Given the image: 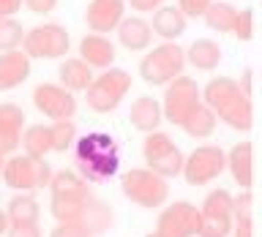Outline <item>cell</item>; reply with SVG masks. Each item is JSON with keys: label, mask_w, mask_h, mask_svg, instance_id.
Here are the masks:
<instances>
[{"label": "cell", "mask_w": 262, "mask_h": 237, "mask_svg": "<svg viewBox=\"0 0 262 237\" xmlns=\"http://www.w3.org/2000/svg\"><path fill=\"white\" fill-rule=\"evenodd\" d=\"M8 226H11V224H8V216H6V210H0V237H3V234L8 232Z\"/></svg>", "instance_id": "cell-42"}, {"label": "cell", "mask_w": 262, "mask_h": 237, "mask_svg": "<svg viewBox=\"0 0 262 237\" xmlns=\"http://www.w3.org/2000/svg\"><path fill=\"white\" fill-rule=\"evenodd\" d=\"M241 87L246 90V93L251 96V68H246L243 71V79H241Z\"/></svg>", "instance_id": "cell-41"}, {"label": "cell", "mask_w": 262, "mask_h": 237, "mask_svg": "<svg viewBox=\"0 0 262 237\" xmlns=\"http://www.w3.org/2000/svg\"><path fill=\"white\" fill-rule=\"evenodd\" d=\"M52 167L47 163V158H33L28 153H14L11 158H6V169H3V180L8 188L19 194L36 191V188H49L52 183Z\"/></svg>", "instance_id": "cell-7"}, {"label": "cell", "mask_w": 262, "mask_h": 237, "mask_svg": "<svg viewBox=\"0 0 262 237\" xmlns=\"http://www.w3.org/2000/svg\"><path fill=\"white\" fill-rule=\"evenodd\" d=\"M6 237H44L38 224H30V226H8Z\"/></svg>", "instance_id": "cell-36"}, {"label": "cell", "mask_w": 262, "mask_h": 237, "mask_svg": "<svg viewBox=\"0 0 262 237\" xmlns=\"http://www.w3.org/2000/svg\"><path fill=\"white\" fill-rule=\"evenodd\" d=\"M3 169H6V155L0 153V175H3Z\"/></svg>", "instance_id": "cell-43"}, {"label": "cell", "mask_w": 262, "mask_h": 237, "mask_svg": "<svg viewBox=\"0 0 262 237\" xmlns=\"http://www.w3.org/2000/svg\"><path fill=\"white\" fill-rule=\"evenodd\" d=\"M112 224H115L112 207L104 199H96V196L82 207V212L77 216V221H74V226H77L85 237H101L112 229Z\"/></svg>", "instance_id": "cell-15"}, {"label": "cell", "mask_w": 262, "mask_h": 237, "mask_svg": "<svg viewBox=\"0 0 262 237\" xmlns=\"http://www.w3.org/2000/svg\"><path fill=\"white\" fill-rule=\"evenodd\" d=\"M235 16H237V8L232 3H227V0H213L202 19L210 30H216V33H232Z\"/></svg>", "instance_id": "cell-28"}, {"label": "cell", "mask_w": 262, "mask_h": 237, "mask_svg": "<svg viewBox=\"0 0 262 237\" xmlns=\"http://www.w3.org/2000/svg\"><path fill=\"white\" fill-rule=\"evenodd\" d=\"M145 237H164V234H159V232H150V234H145Z\"/></svg>", "instance_id": "cell-44"}, {"label": "cell", "mask_w": 262, "mask_h": 237, "mask_svg": "<svg viewBox=\"0 0 262 237\" xmlns=\"http://www.w3.org/2000/svg\"><path fill=\"white\" fill-rule=\"evenodd\" d=\"M232 33L241 41H251V36H254V11H251V8H237Z\"/></svg>", "instance_id": "cell-33"}, {"label": "cell", "mask_w": 262, "mask_h": 237, "mask_svg": "<svg viewBox=\"0 0 262 237\" xmlns=\"http://www.w3.org/2000/svg\"><path fill=\"white\" fill-rule=\"evenodd\" d=\"M126 3L131 6V11H156V8L167 6V0H126Z\"/></svg>", "instance_id": "cell-37"}, {"label": "cell", "mask_w": 262, "mask_h": 237, "mask_svg": "<svg viewBox=\"0 0 262 237\" xmlns=\"http://www.w3.org/2000/svg\"><path fill=\"white\" fill-rule=\"evenodd\" d=\"M128 120L131 126L142 134H153L159 131V126L164 123V109H161V101L153 96H139L128 109Z\"/></svg>", "instance_id": "cell-21"}, {"label": "cell", "mask_w": 262, "mask_h": 237, "mask_svg": "<svg viewBox=\"0 0 262 237\" xmlns=\"http://www.w3.org/2000/svg\"><path fill=\"white\" fill-rule=\"evenodd\" d=\"M126 0H90L85 8V22L90 33H112L126 19Z\"/></svg>", "instance_id": "cell-14"}, {"label": "cell", "mask_w": 262, "mask_h": 237, "mask_svg": "<svg viewBox=\"0 0 262 237\" xmlns=\"http://www.w3.org/2000/svg\"><path fill=\"white\" fill-rule=\"evenodd\" d=\"M25 134V112L14 101L0 104V153L11 155L22 145Z\"/></svg>", "instance_id": "cell-16"}, {"label": "cell", "mask_w": 262, "mask_h": 237, "mask_svg": "<svg viewBox=\"0 0 262 237\" xmlns=\"http://www.w3.org/2000/svg\"><path fill=\"white\" fill-rule=\"evenodd\" d=\"M202 216H224L235 218V196L227 188H213V191L202 199Z\"/></svg>", "instance_id": "cell-29"}, {"label": "cell", "mask_w": 262, "mask_h": 237, "mask_svg": "<svg viewBox=\"0 0 262 237\" xmlns=\"http://www.w3.org/2000/svg\"><path fill=\"white\" fill-rule=\"evenodd\" d=\"M232 237H254V221H251V216H237L235 218Z\"/></svg>", "instance_id": "cell-35"}, {"label": "cell", "mask_w": 262, "mask_h": 237, "mask_svg": "<svg viewBox=\"0 0 262 237\" xmlns=\"http://www.w3.org/2000/svg\"><path fill=\"white\" fill-rule=\"evenodd\" d=\"M79 57L85 60L90 68H112L115 63V44L101 33H85L79 38Z\"/></svg>", "instance_id": "cell-17"}, {"label": "cell", "mask_w": 262, "mask_h": 237, "mask_svg": "<svg viewBox=\"0 0 262 237\" xmlns=\"http://www.w3.org/2000/svg\"><path fill=\"white\" fill-rule=\"evenodd\" d=\"M142 158H145V163H147V169H153L156 175H161V177H167V180L183 175L186 155H183V150H180L175 142H172V136L164 134V131L145 134Z\"/></svg>", "instance_id": "cell-8"}, {"label": "cell", "mask_w": 262, "mask_h": 237, "mask_svg": "<svg viewBox=\"0 0 262 237\" xmlns=\"http://www.w3.org/2000/svg\"><path fill=\"white\" fill-rule=\"evenodd\" d=\"M120 191L128 202H134L142 210H161L169 199V180L156 175L147 167H134L123 172Z\"/></svg>", "instance_id": "cell-5"}, {"label": "cell", "mask_w": 262, "mask_h": 237, "mask_svg": "<svg viewBox=\"0 0 262 237\" xmlns=\"http://www.w3.org/2000/svg\"><path fill=\"white\" fill-rule=\"evenodd\" d=\"M202 101L213 109V114L232 131H246L254 123V106L251 96L241 87V82L232 77H213L208 85L202 87Z\"/></svg>", "instance_id": "cell-2"}, {"label": "cell", "mask_w": 262, "mask_h": 237, "mask_svg": "<svg viewBox=\"0 0 262 237\" xmlns=\"http://www.w3.org/2000/svg\"><path fill=\"white\" fill-rule=\"evenodd\" d=\"M200 104H202V87L191 77H178L164 87L161 109H164V120L172 123V126H183Z\"/></svg>", "instance_id": "cell-9"}, {"label": "cell", "mask_w": 262, "mask_h": 237, "mask_svg": "<svg viewBox=\"0 0 262 237\" xmlns=\"http://www.w3.org/2000/svg\"><path fill=\"white\" fill-rule=\"evenodd\" d=\"M227 172L232 175L235 185L251 188V183H254V147H251V142H237L229 147Z\"/></svg>", "instance_id": "cell-22"}, {"label": "cell", "mask_w": 262, "mask_h": 237, "mask_svg": "<svg viewBox=\"0 0 262 237\" xmlns=\"http://www.w3.org/2000/svg\"><path fill=\"white\" fill-rule=\"evenodd\" d=\"M49 131H52V150L55 153H66L77 142V126H74V120H55L49 126Z\"/></svg>", "instance_id": "cell-30"}, {"label": "cell", "mask_w": 262, "mask_h": 237, "mask_svg": "<svg viewBox=\"0 0 262 237\" xmlns=\"http://www.w3.org/2000/svg\"><path fill=\"white\" fill-rule=\"evenodd\" d=\"M49 237H85V234H82L74 224H57L52 232H49Z\"/></svg>", "instance_id": "cell-39"}, {"label": "cell", "mask_w": 262, "mask_h": 237, "mask_svg": "<svg viewBox=\"0 0 262 237\" xmlns=\"http://www.w3.org/2000/svg\"><path fill=\"white\" fill-rule=\"evenodd\" d=\"M6 216H8V224L11 226L38 224L41 204L36 202V196H30V194H16V196H11V202L6 204Z\"/></svg>", "instance_id": "cell-25"}, {"label": "cell", "mask_w": 262, "mask_h": 237, "mask_svg": "<svg viewBox=\"0 0 262 237\" xmlns=\"http://www.w3.org/2000/svg\"><path fill=\"white\" fill-rule=\"evenodd\" d=\"M22 3H25V0H0V19L14 16V14L22 8Z\"/></svg>", "instance_id": "cell-40"}, {"label": "cell", "mask_w": 262, "mask_h": 237, "mask_svg": "<svg viewBox=\"0 0 262 237\" xmlns=\"http://www.w3.org/2000/svg\"><path fill=\"white\" fill-rule=\"evenodd\" d=\"M25 41V30L14 16L0 19V52H11Z\"/></svg>", "instance_id": "cell-31"}, {"label": "cell", "mask_w": 262, "mask_h": 237, "mask_svg": "<svg viewBox=\"0 0 262 237\" xmlns=\"http://www.w3.org/2000/svg\"><path fill=\"white\" fill-rule=\"evenodd\" d=\"M186 25H188V16L180 11V6H169V3L156 8L150 19L153 36H159L161 41H178L186 33Z\"/></svg>", "instance_id": "cell-20"}, {"label": "cell", "mask_w": 262, "mask_h": 237, "mask_svg": "<svg viewBox=\"0 0 262 237\" xmlns=\"http://www.w3.org/2000/svg\"><path fill=\"white\" fill-rule=\"evenodd\" d=\"M30 77V55L25 49H11L0 55V93L19 87Z\"/></svg>", "instance_id": "cell-19"}, {"label": "cell", "mask_w": 262, "mask_h": 237, "mask_svg": "<svg viewBox=\"0 0 262 237\" xmlns=\"http://www.w3.org/2000/svg\"><path fill=\"white\" fill-rule=\"evenodd\" d=\"M128 90H131V74L126 68H115L112 65V68L93 77L90 87L85 90V98H88V106L96 114H106V112L118 109Z\"/></svg>", "instance_id": "cell-6"}, {"label": "cell", "mask_w": 262, "mask_h": 237, "mask_svg": "<svg viewBox=\"0 0 262 237\" xmlns=\"http://www.w3.org/2000/svg\"><path fill=\"white\" fill-rule=\"evenodd\" d=\"M227 172V153L219 145H200L186 155L183 180L188 185H208Z\"/></svg>", "instance_id": "cell-10"}, {"label": "cell", "mask_w": 262, "mask_h": 237, "mask_svg": "<svg viewBox=\"0 0 262 237\" xmlns=\"http://www.w3.org/2000/svg\"><path fill=\"white\" fill-rule=\"evenodd\" d=\"M186 68V49L178 41H161L159 46L147 49L139 60V77L150 87H167L172 79L183 77Z\"/></svg>", "instance_id": "cell-4"}, {"label": "cell", "mask_w": 262, "mask_h": 237, "mask_svg": "<svg viewBox=\"0 0 262 237\" xmlns=\"http://www.w3.org/2000/svg\"><path fill=\"white\" fill-rule=\"evenodd\" d=\"M33 104L36 109L49 120H71L74 112H77V98H74L71 90H66L63 85H55V82H41L33 90Z\"/></svg>", "instance_id": "cell-13"}, {"label": "cell", "mask_w": 262, "mask_h": 237, "mask_svg": "<svg viewBox=\"0 0 262 237\" xmlns=\"http://www.w3.org/2000/svg\"><path fill=\"white\" fill-rule=\"evenodd\" d=\"M74 163H77V172L90 185L106 183L120 169L118 142L106 131H88L74 142Z\"/></svg>", "instance_id": "cell-1"}, {"label": "cell", "mask_w": 262, "mask_h": 237, "mask_svg": "<svg viewBox=\"0 0 262 237\" xmlns=\"http://www.w3.org/2000/svg\"><path fill=\"white\" fill-rule=\"evenodd\" d=\"M200 224H202V210L194 202L178 199L161 207L159 221H156V232L164 237H194L200 234Z\"/></svg>", "instance_id": "cell-12"}, {"label": "cell", "mask_w": 262, "mask_h": 237, "mask_svg": "<svg viewBox=\"0 0 262 237\" xmlns=\"http://www.w3.org/2000/svg\"><path fill=\"white\" fill-rule=\"evenodd\" d=\"M235 226V218H224V216H202L200 224V234L196 237H229Z\"/></svg>", "instance_id": "cell-32"}, {"label": "cell", "mask_w": 262, "mask_h": 237, "mask_svg": "<svg viewBox=\"0 0 262 237\" xmlns=\"http://www.w3.org/2000/svg\"><path fill=\"white\" fill-rule=\"evenodd\" d=\"M216 123H219V117L213 114L210 106L202 101V104L191 112V117H188L180 128H183L191 139H208V136H213V131H216Z\"/></svg>", "instance_id": "cell-27"}, {"label": "cell", "mask_w": 262, "mask_h": 237, "mask_svg": "<svg viewBox=\"0 0 262 237\" xmlns=\"http://www.w3.org/2000/svg\"><path fill=\"white\" fill-rule=\"evenodd\" d=\"M213 0H178L180 11H183L188 19H196V16H205V11L210 8Z\"/></svg>", "instance_id": "cell-34"}, {"label": "cell", "mask_w": 262, "mask_h": 237, "mask_svg": "<svg viewBox=\"0 0 262 237\" xmlns=\"http://www.w3.org/2000/svg\"><path fill=\"white\" fill-rule=\"evenodd\" d=\"M57 77H60V85L71 93H82V90L90 87L93 82V68L82 60V57H66L57 68Z\"/></svg>", "instance_id": "cell-24"}, {"label": "cell", "mask_w": 262, "mask_h": 237, "mask_svg": "<svg viewBox=\"0 0 262 237\" xmlns=\"http://www.w3.org/2000/svg\"><path fill=\"white\" fill-rule=\"evenodd\" d=\"M221 57H224L221 44L213 38H196V41H191V46L186 49V63L196 71H216Z\"/></svg>", "instance_id": "cell-23"}, {"label": "cell", "mask_w": 262, "mask_h": 237, "mask_svg": "<svg viewBox=\"0 0 262 237\" xmlns=\"http://www.w3.org/2000/svg\"><path fill=\"white\" fill-rule=\"evenodd\" d=\"M115 33H118L120 46L128 49V52H145V49H150V44H153V28H150V22H147L145 16H139V14L126 16Z\"/></svg>", "instance_id": "cell-18"}, {"label": "cell", "mask_w": 262, "mask_h": 237, "mask_svg": "<svg viewBox=\"0 0 262 237\" xmlns=\"http://www.w3.org/2000/svg\"><path fill=\"white\" fill-rule=\"evenodd\" d=\"M90 199H93L90 183L79 172L60 169L52 175V183H49V212H52L57 224H74Z\"/></svg>", "instance_id": "cell-3"}, {"label": "cell", "mask_w": 262, "mask_h": 237, "mask_svg": "<svg viewBox=\"0 0 262 237\" xmlns=\"http://www.w3.org/2000/svg\"><path fill=\"white\" fill-rule=\"evenodd\" d=\"M22 150L33 155V158H47V153L52 150V131L44 123H33L25 128L22 134Z\"/></svg>", "instance_id": "cell-26"}, {"label": "cell", "mask_w": 262, "mask_h": 237, "mask_svg": "<svg viewBox=\"0 0 262 237\" xmlns=\"http://www.w3.org/2000/svg\"><path fill=\"white\" fill-rule=\"evenodd\" d=\"M69 46H71L69 30L57 22L36 25V28L25 33V41H22L25 52L30 57H41V60H55V57L69 55Z\"/></svg>", "instance_id": "cell-11"}, {"label": "cell", "mask_w": 262, "mask_h": 237, "mask_svg": "<svg viewBox=\"0 0 262 237\" xmlns=\"http://www.w3.org/2000/svg\"><path fill=\"white\" fill-rule=\"evenodd\" d=\"M25 6H28V11H33V14H49L57 6V0H25Z\"/></svg>", "instance_id": "cell-38"}]
</instances>
